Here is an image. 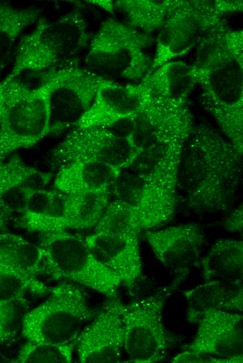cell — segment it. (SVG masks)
Listing matches in <instances>:
<instances>
[{
	"label": "cell",
	"instance_id": "cell-18",
	"mask_svg": "<svg viewBox=\"0 0 243 363\" xmlns=\"http://www.w3.org/2000/svg\"><path fill=\"white\" fill-rule=\"evenodd\" d=\"M193 127L189 124L170 131L144 147L127 169L176 193L184 146Z\"/></svg>",
	"mask_w": 243,
	"mask_h": 363
},
{
	"label": "cell",
	"instance_id": "cell-37",
	"mask_svg": "<svg viewBox=\"0 0 243 363\" xmlns=\"http://www.w3.org/2000/svg\"><path fill=\"white\" fill-rule=\"evenodd\" d=\"M10 216L4 212L0 210V230H3L9 221Z\"/></svg>",
	"mask_w": 243,
	"mask_h": 363
},
{
	"label": "cell",
	"instance_id": "cell-10",
	"mask_svg": "<svg viewBox=\"0 0 243 363\" xmlns=\"http://www.w3.org/2000/svg\"><path fill=\"white\" fill-rule=\"evenodd\" d=\"M49 87L22 82L0 122V160L29 148L50 133Z\"/></svg>",
	"mask_w": 243,
	"mask_h": 363
},
{
	"label": "cell",
	"instance_id": "cell-19",
	"mask_svg": "<svg viewBox=\"0 0 243 363\" xmlns=\"http://www.w3.org/2000/svg\"><path fill=\"white\" fill-rule=\"evenodd\" d=\"M145 237L158 260L168 270L184 276L196 262L205 242L202 229L186 223L145 231Z\"/></svg>",
	"mask_w": 243,
	"mask_h": 363
},
{
	"label": "cell",
	"instance_id": "cell-35",
	"mask_svg": "<svg viewBox=\"0 0 243 363\" xmlns=\"http://www.w3.org/2000/svg\"><path fill=\"white\" fill-rule=\"evenodd\" d=\"M223 228L230 232L242 233L243 228V209L242 205H239L223 221Z\"/></svg>",
	"mask_w": 243,
	"mask_h": 363
},
{
	"label": "cell",
	"instance_id": "cell-20",
	"mask_svg": "<svg viewBox=\"0 0 243 363\" xmlns=\"http://www.w3.org/2000/svg\"><path fill=\"white\" fill-rule=\"evenodd\" d=\"M138 237L94 231L84 239L96 258L114 272L122 284L132 289L142 276Z\"/></svg>",
	"mask_w": 243,
	"mask_h": 363
},
{
	"label": "cell",
	"instance_id": "cell-15",
	"mask_svg": "<svg viewBox=\"0 0 243 363\" xmlns=\"http://www.w3.org/2000/svg\"><path fill=\"white\" fill-rule=\"evenodd\" d=\"M188 319L196 325L197 330L183 350L219 357L242 353V312L207 308L189 314Z\"/></svg>",
	"mask_w": 243,
	"mask_h": 363
},
{
	"label": "cell",
	"instance_id": "cell-17",
	"mask_svg": "<svg viewBox=\"0 0 243 363\" xmlns=\"http://www.w3.org/2000/svg\"><path fill=\"white\" fill-rule=\"evenodd\" d=\"M153 96L140 82L124 84L105 80L90 107L73 126L108 128L138 114Z\"/></svg>",
	"mask_w": 243,
	"mask_h": 363
},
{
	"label": "cell",
	"instance_id": "cell-31",
	"mask_svg": "<svg viewBox=\"0 0 243 363\" xmlns=\"http://www.w3.org/2000/svg\"><path fill=\"white\" fill-rule=\"evenodd\" d=\"M75 342L54 343L27 341L20 348L17 357L13 362L22 363L72 362L75 350Z\"/></svg>",
	"mask_w": 243,
	"mask_h": 363
},
{
	"label": "cell",
	"instance_id": "cell-4",
	"mask_svg": "<svg viewBox=\"0 0 243 363\" xmlns=\"http://www.w3.org/2000/svg\"><path fill=\"white\" fill-rule=\"evenodd\" d=\"M44 272L55 280L81 285L109 299L117 298L120 278L101 263L89 248L84 236L68 230L38 233Z\"/></svg>",
	"mask_w": 243,
	"mask_h": 363
},
{
	"label": "cell",
	"instance_id": "cell-34",
	"mask_svg": "<svg viewBox=\"0 0 243 363\" xmlns=\"http://www.w3.org/2000/svg\"><path fill=\"white\" fill-rule=\"evenodd\" d=\"M11 304L0 303V344L12 336L13 309Z\"/></svg>",
	"mask_w": 243,
	"mask_h": 363
},
{
	"label": "cell",
	"instance_id": "cell-5",
	"mask_svg": "<svg viewBox=\"0 0 243 363\" xmlns=\"http://www.w3.org/2000/svg\"><path fill=\"white\" fill-rule=\"evenodd\" d=\"M152 40L149 35L109 17L90 40L87 69L106 80L140 81L150 68L145 48Z\"/></svg>",
	"mask_w": 243,
	"mask_h": 363
},
{
	"label": "cell",
	"instance_id": "cell-36",
	"mask_svg": "<svg viewBox=\"0 0 243 363\" xmlns=\"http://www.w3.org/2000/svg\"><path fill=\"white\" fill-rule=\"evenodd\" d=\"M90 2L101 6L112 13L115 10L114 1H90Z\"/></svg>",
	"mask_w": 243,
	"mask_h": 363
},
{
	"label": "cell",
	"instance_id": "cell-23",
	"mask_svg": "<svg viewBox=\"0 0 243 363\" xmlns=\"http://www.w3.org/2000/svg\"><path fill=\"white\" fill-rule=\"evenodd\" d=\"M242 281L212 280L184 291L187 315L207 308L233 312L243 310Z\"/></svg>",
	"mask_w": 243,
	"mask_h": 363
},
{
	"label": "cell",
	"instance_id": "cell-30",
	"mask_svg": "<svg viewBox=\"0 0 243 363\" xmlns=\"http://www.w3.org/2000/svg\"><path fill=\"white\" fill-rule=\"evenodd\" d=\"M49 291L36 276L0 265V303L12 304L28 292L43 294Z\"/></svg>",
	"mask_w": 243,
	"mask_h": 363
},
{
	"label": "cell",
	"instance_id": "cell-12",
	"mask_svg": "<svg viewBox=\"0 0 243 363\" xmlns=\"http://www.w3.org/2000/svg\"><path fill=\"white\" fill-rule=\"evenodd\" d=\"M138 154L127 139L106 128L75 127L53 150L52 160L58 168L73 162L95 161L122 170Z\"/></svg>",
	"mask_w": 243,
	"mask_h": 363
},
{
	"label": "cell",
	"instance_id": "cell-9",
	"mask_svg": "<svg viewBox=\"0 0 243 363\" xmlns=\"http://www.w3.org/2000/svg\"><path fill=\"white\" fill-rule=\"evenodd\" d=\"M182 277L155 293L123 304L124 351L128 362L153 363L167 356L170 337L163 323V310Z\"/></svg>",
	"mask_w": 243,
	"mask_h": 363
},
{
	"label": "cell",
	"instance_id": "cell-13",
	"mask_svg": "<svg viewBox=\"0 0 243 363\" xmlns=\"http://www.w3.org/2000/svg\"><path fill=\"white\" fill-rule=\"evenodd\" d=\"M189 124H193V116L188 97L153 96L138 114L114 124L110 129L127 139L139 153L165 134Z\"/></svg>",
	"mask_w": 243,
	"mask_h": 363
},
{
	"label": "cell",
	"instance_id": "cell-21",
	"mask_svg": "<svg viewBox=\"0 0 243 363\" xmlns=\"http://www.w3.org/2000/svg\"><path fill=\"white\" fill-rule=\"evenodd\" d=\"M52 175L26 164L12 154L0 160V201L2 210L10 216L20 214L31 194L45 188Z\"/></svg>",
	"mask_w": 243,
	"mask_h": 363
},
{
	"label": "cell",
	"instance_id": "cell-38",
	"mask_svg": "<svg viewBox=\"0 0 243 363\" xmlns=\"http://www.w3.org/2000/svg\"><path fill=\"white\" fill-rule=\"evenodd\" d=\"M0 210L3 211L2 210V207H1V201H0ZM6 213V212H5Z\"/></svg>",
	"mask_w": 243,
	"mask_h": 363
},
{
	"label": "cell",
	"instance_id": "cell-11",
	"mask_svg": "<svg viewBox=\"0 0 243 363\" xmlns=\"http://www.w3.org/2000/svg\"><path fill=\"white\" fill-rule=\"evenodd\" d=\"M74 59L40 73L41 82L49 87L50 133L74 126L105 80L81 67Z\"/></svg>",
	"mask_w": 243,
	"mask_h": 363
},
{
	"label": "cell",
	"instance_id": "cell-28",
	"mask_svg": "<svg viewBox=\"0 0 243 363\" xmlns=\"http://www.w3.org/2000/svg\"><path fill=\"white\" fill-rule=\"evenodd\" d=\"M40 10L35 8L15 7L0 1V71L6 63L18 37L37 22Z\"/></svg>",
	"mask_w": 243,
	"mask_h": 363
},
{
	"label": "cell",
	"instance_id": "cell-2",
	"mask_svg": "<svg viewBox=\"0 0 243 363\" xmlns=\"http://www.w3.org/2000/svg\"><path fill=\"white\" fill-rule=\"evenodd\" d=\"M242 156L214 129L193 127L186 142L179 168L184 202L197 213L227 209L242 181Z\"/></svg>",
	"mask_w": 243,
	"mask_h": 363
},
{
	"label": "cell",
	"instance_id": "cell-33",
	"mask_svg": "<svg viewBox=\"0 0 243 363\" xmlns=\"http://www.w3.org/2000/svg\"><path fill=\"white\" fill-rule=\"evenodd\" d=\"M22 82L16 79L4 78L0 81V122L15 93Z\"/></svg>",
	"mask_w": 243,
	"mask_h": 363
},
{
	"label": "cell",
	"instance_id": "cell-1",
	"mask_svg": "<svg viewBox=\"0 0 243 363\" xmlns=\"http://www.w3.org/2000/svg\"><path fill=\"white\" fill-rule=\"evenodd\" d=\"M190 75L201 89L203 108L242 156L243 31L223 22L198 45Z\"/></svg>",
	"mask_w": 243,
	"mask_h": 363
},
{
	"label": "cell",
	"instance_id": "cell-3",
	"mask_svg": "<svg viewBox=\"0 0 243 363\" xmlns=\"http://www.w3.org/2000/svg\"><path fill=\"white\" fill-rule=\"evenodd\" d=\"M90 35L83 15L70 11L54 20H40L17 46L13 66L6 77L16 79L25 73H43L75 58Z\"/></svg>",
	"mask_w": 243,
	"mask_h": 363
},
{
	"label": "cell",
	"instance_id": "cell-29",
	"mask_svg": "<svg viewBox=\"0 0 243 363\" xmlns=\"http://www.w3.org/2000/svg\"><path fill=\"white\" fill-rule=\"evenodd\" d=\"M94 231L139 237L142 232L137 214L131 206L117 199L110 200Z\"/></svg>",
	"mask_w": 243,
	"mask_h": 363
},
{
	"label": "cell",
	"instance_id": "cell-25",
	"mask_svg": "<svg viewBox=\"0 0 243 363\" xmlns=\"http://www.w3.org/2000/svg\"><path fill=\"white\" fill-rule=\"evenodd\" d=\"M182 0H118L115 10L124 17V23L145 34L159 30Z\"/></svg>",
	"mask_w": 243,
	"mask_h": 363
},
{
	"label": "cell",
	"instance_id": "cell-26",
	"mask_svg": "<svg viewBox=\"0 0 243 363\" xmlns=\"http://www.w3.org/2000/svg\"><path fill=\"white\" fill-rule=\"evenodd\" d=\"M190 69L191 66L183 61H170L147 74L139 82L154 96L188 97L196 86Z\"/></svg>",
	"mask_w": 243,
	"mask_h": 363
},
{
	"label": "cell",
	"instance_id": "cell-7",
	"mask_svg": "<svg viewBox=\"0 0 243 363\" xmlns=\"http://www.w3.org/2000/svg\"><path fill=\"white\" fill-rule=\"evenodd\" d=\"M242 1H183L167 18L156 38L148 73L186 54L217 26L223 17L242 10Z\"/></svg>",
	"mask_w": 243,
	"mask_h": 363
},
{
	"label": "cell",
	"instance_id": "cell-16",
	"mask_svg": "<svg viewBox=\"0 0 243 363\" xmlns=\"http://www.w3.org/2000/svg\"><path fill=\"white\" fill-rule=\"evenodd\" d=\"M123 303L117 298L105 303L75 342L80 362H117L124 351Z\"/></svg>",
	"mask_w": 243,
	"mask_h": 363
},
{
	"label": "cell",
	"instance_id": "cell-6",
	"mask_svg": "<svg viewBox=\"0 0 243 363\" xmlns=\"http://www.w3.org/2000/svg\"><path fill=\"white\" fill-rule=\"evenodd\" d=\"M110 199V191L74 194L55 188L36 191L20 214L18 224L38 233L94 228Z\"/></svg>",
	"mask_w": 243,
	"mask_h": 363
},
{
	"label": "cell",
	"instance_id": "cell-8",
	"mask_svg": "<svg viewBox=\"0 0 243 363\" xmlns=\"http://www.w3.org/2000/svg\"><path fill=\"white\" fill-rule=\"evenodd\" d=\"M93 317L82 290L75 283L60 281L50 289L45 300L24 314L21 333L31 341L73 343Z\"/></svg>",
	"mask_w": 243,
	"mask_h": 363
},
{
	"label": "cell",
	"instance_id": "cell-24",
	"mask_svg": "<svg viewBox=\"0 0 243 363\" xmlns=\"http://www.w3.org/2000/svg\"><path fill=\"white\" fill-rule=\"evenodd\" d=\"M199 264L204 281H242V241L232 239L216 241Z\"/></svg>",
	"mask_w": 243,
	"mask_h": 363
},
{
	"label": "cell",
	"instance_id": "cell-27",
	"mask_svg": "<svg viewBox=\"0 0 243 363\" xmlns=\"http://www.w3.org/2000/svg\"><path fill=\"white\" fill-rule=\"evenodd\" d=\"M0 265L37 276L44 272L43 251L38 244L21 235L1 232Z\"/></svg>",
	"mask_w": 243,
	"mask_h": 363
},
{
	"label": "cell",
	"instance_id": "cell-32",
	"mask_svg": "<svg viewBox=\"0 0 243 363\" xmlns=\"http://www.w3.org/2000/svg\"><path fill=\"white\" fill-rule=\"evenodd\" d=\"M171 362L173 363H242L243 362V355L242 353H241L231 356L219 357L182 350L180 353H178L175 357H174Z\"/></svg>",
	"mask_w": 243,
	"mask_h": 363
},
{
	"label": "cell",
	"instance_id": "cell-14",
	"mask_svg": "<svg viewBox=\"0 0 243 363\" xmlns=\"http://www.w3.org/2000/svg\"><path fill=\"white\" fill-rule=\"evenodd\" d=\"M111 195L133 207L142 231L163 224L175 209L176 193L146 180L127 168L117 175Z\"/></svg>",
	"mask_w": 243,
	"mask_h": 363
},
{
	"label": "cell",
	"instance_id": "cell-22",
	"mask_svg": "<svg viewBox=\"0 0 243 363\" xmlns=\"http://www.w3.org/2000/svg\"><path fill=\"white\" fill-rule=\"evenodd\" d=\"M120 170L95 161L70 163L58 168L54 188L74 194L111 191Z\"/></svg>",
	"mask_w": 243,
	"mask_h": 363
}]
</instances>
